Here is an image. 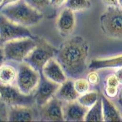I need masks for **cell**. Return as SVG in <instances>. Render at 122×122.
I'll use <instances>...</instances> for the list:
<instances>
[{
  "instance_id": "1",
  "label": "cell",
  "mask_w": 122,
  "mask_h": 122,
  "mask_svg": "<svg viewBox=\"0 0 122 122\" xmlns=\"http://www.w3.org/2000/svg\"><path fill=\"white\" fill-rule=\"evenodd\" d=\"M89 46L86 39L76 36L68 39L57 50L56 59L71 79L80 78L87 67Z\"/></svg>"
},
{
  "instance_id": "2",
  "label": "cell",
  "mask_w": 122,
  "mask_h": 122,
  "mask_svg": "<svg viewBox=\"0 0 122 122\" xmlns=\"http://www.w3.org/2000/svg\"><path fill=\"white\" fill-rule=\"evenodd\" d=\"M0 13L15 23L26 28L38 24L43 17L42 13L29 6L25 0L4 6Z\"/></svg>"
},
{
  "instance_id": "3",
  "label": "cell",
  "mask_w": 122,
  "mask_h": 122,
  "mask_svg": "<svg viewBox=\"0 0 122 122\" xmlns=\"http://www.w3.org/2000/svg\"><path fill=\"white\" fill-rule=\"evenodd\" d=\"M36 46L25 58L24 62L41 73L45 65L50 59L56 57L57 50L45 39L40 37H36Z\"/></svg>"
},
{
  "instance_id": "4",
  "label": "cell",
  "mask_w": 122,
  "mask_h": 122,
  "mask_svg": "<svg viewBox=\"0 0 122 122\" xmlns=\"http://www.w3.org/2000/svg\"><path fill=\"white\" fill-rule=\"evenodd\" d=\"M100 26L106 36L122 40V8L107 6L100 17Z\"/></svg>"
},
{
  "instance_id": "5",
  "label": "cell",
  "mask_w": 122,
  "mask_h": 122,
  "mask_svg": "<svg viewBox=\"0 0 122 122\" xmlns=\"http://www.w3.org/2000/svg\"><path fill=\"white\" fill-rule=\"evenodd\" d=\"M36 37H27L17 39L6 42L3 44L4 53L8 62L20 63L36 46Z\"/></svg>"
},
{
  "instance_id": "6",
  "label": "cell",
  "mask_w": 122,
  "mask_h": 122,
  "mask_svg": "<svg viewBox=\"0 0 122 122\" xmlns=\"http://www.w3.org/2000/svg\"><path fill=\"white\" fill-rule=\"evenodd\" d=\"M41 73L25 62L18 63L15 86L25 95L33 93L40 81Z\"/></svg>"
},
{
  "instance_id": "7",
  "label": "cell",
  "mask_w": 122,
  "mask_h": 122,
  "mask_svg": "<svg viewBox=\"0 0 122 122\" xmlns=\"http://www.w3.org/2000/svg\"><path fill=\"white\" fill-rule=\"evenodd\" d=\"M0 37L3 43L27 37H35L28 28L16 24L0 13Z\"/></svg>"
},
{
  "instance_id": "8",
  "label": "cell",
  "mask_w": 122,
  "mask_h": 122,
  "mask_svg": "<svg viewBox=\"0 0 122 122\" xmlns=\"http://www.w3.org/2000/svg\"><path fill=\"white\" fill-rule=\"evenodd\" d=\"M0 97L8 106H32L35 103L33 93L24 94L15 85H0Z\"/></svg>"
},
{
  "instance_id": "9",
  "label": "cell",
  "mask_w": 122,
  "mask_h": 122,
  "mask_svg": "<svg viewBox=\"0 0 122 122\" xmlns=\"http://www.w3.org/2000/svg\"><path fill=\"white\" fill-rule=\"evenodd\" d=\"M61 85L48 80L41 73V78L37 87L33 93L35 104L40 107L55 96Z\"/></svg>"
},
{
  "instance_id": "10",
  "label": "cell",
  "mask_w": 122,
  "mask_h": 122,
  "mask_svg": "<svg viewBox=\"0 0 122 122\" xmlns=\"http://www.w3.org/2000/svg\"><path fill=\"white\" fill-rule=\"evenodd\" d=\"M40 107L41 109L39 113L40 120L48 122L65 121L62 101L55 96Z\"/></svg>"
},
{
  "instance_id": "11",
  "label": "cell",
  "mask_w": 122,
  "mask_h": 122,
  "mask_svg": "<svg viewBox=\"0 0 122 122\" xmlns=\"http://www.w3.org/2000/svg\"><path fill=\"white\" fill-rule=\"evenodd\" d=\"M38 117L37 111L32 106H10L8 109L9 122H30Z\"/></svg>"
},
{
  "instance_id": "12",
  "label": "cell",
  "mask_w": 122,
  "mask_h": 122,
  "mask_svg": "<svg viewBox=\"0 0 122 122\" xmlns=\"http://www.w3.org/2000/svg\"><path fill=\"white\" fill-rule=\"evenodd\" d=\"M73 12L65 7L61 10L56 20V27L60 35L67 37L72 33L75 27V16Z\"/></svg>"
},
{
  "instance_id": "13",
  "label": "cell",
  "mask_w": 122,
  "mask_h": 122,
  "mask_svg": "<svg viewBox=\"0 0 122 122\" xmlns=\"http://www.w3.org/2000/svg\"><path fill=\"white\" fill-rule=\"evenodd\" d=\"M42 73L46 79L61 85L67 80V75L58 62L54 58L45 65Z\"/></svg>"
},
{
  "instance_id": "14",
  "label": "cell",
  "mask_w": 122,
  "mask_h": 122,
  "mask_svg": "<svg viewBox=\"0 0 122 122\" xmlns=\"http://www.w3.org/2000/svg\"><path fill=\"white\" fill-rule=\"evenodd\" d=\"M63 109L65 121L81 122L84 121L85 116L89 109L85 107L76 100L67 102V104L63 107Z\"/></svg>"
},
{
  "instance_id": "15",
  "label": "cell",
  "mask_w": 122,
  "mask_h": 122,
  "mask_svg": "<svg viewBox=\"0 0 122 122\" xmlns=\"http://www.w3.org/2000/svg\"><path fill=\"white\" fill-rule=\"evenodd\" d=\"M122 68V55L107 58H98L92 60L89 68L92 70H98L109 68Z\"/></svg>"
},
{
  "instance_id": "16",
  "label": "cell",
  "mask_w": 122,
  "mask_h": 122,
  "mask_svg": "<svg viewBox=\"0 0 122 122\" xmlns=\"http://www.w3.org/2000/svg\"><path fill=\"white\" fill-rule=\"evenodd\" d=\"M79 96V95L75 90L73 81L71 79H67L64 83L61 84L55 94L56 97L66 103L76 101Z\"/></svg>"
},
{
  "instance_id": "17",
  "label": "cell",
  "mask_w": 122,
  "mask_h": 122,
  "mask_svg": "<svg viewBox=\"0 0 122 122\" xmlns=\"http://www.w3.org/2000/svg\"><path fill=\"white\" fill-rule=\"evenodd\" d=\"M102 106H103V122H120L122 117L116 107L110 101L106 96L101 95Z\"/></svg>"
},
{
  "instance_id": "18",
  "label": "cell",
  "mask_w": 122,
  "mask_h": 122,
  "mask_svg": "<svg viewBox=\"0 0 122 122\" xmlns=\"http://www.w3.org/2000/svg\"><path fill=\"white\" fill-rule=\"evenodd\" d=\"M17 76V67L6 62L0 67V85H15Z\"/></svg>"
},
{
  "instance_id": "19",
  "label": "cell",
  "mask_w": 122,
  "mask_h": 122,
  "mask_svg": "<svg viewBox=\"0 0 122 122\" xmlns=\"http://www.w3.org/2000/svg\"><path fill=\"white\" fill-rule=\"evenodd\" d=\"M86 122H103V106L101 97L97 102L88 109L84 118Z\"/></svg>"
},
{
  "instance_id": "20",
  "label": "cell",
  "mask_w": 122,
  "mask_h": 122,
  "mask_svg": "<svg viewBox=\"0 0 122 122\" xmlns=\"http://www.w3.org/2000/svg\"><path fill=\"white\" fill-rule=\"evenodd\" d=\"M98 99V93L97 92L91 91L79 95L77 101L85 107L89 109L97 102Z\"/></svg>"
},
{
  "instance_id": "21",
  "label": "cell",
  "mask_w": 122,
  "mask_h": 122,
  "mask_svg": "<svg viewBox=\"0 0 122 122\" xmlns=\"http://www.w3.org/2000/svg\"><path fill=\"white\" fill-rule=\"evenodd\" d=\"M65 7L72 10L73 12L86 10L91 7L90 0H67Z\"/></svg>"
},
{
  "instance_id": "22",
  "label": "cell",
  "mask_w": 122,
  "mask_h": 122,
  "mask_svg": "<svg viewBox=\"0 0 122 122\" xmlns=\"http://www.w3.org/2000/svg\"><path fill=\"white\" fill-rule=\"evenodd\" d=\"M25 1L29 6L36 9L42 14L50 6H51L50 0H25Z\"/></svg>"
},
{
  "instance_id": "23",
  "label": "cell",
  "mask_w": 122,
  "mask_h": 122,
  "mask_svg": "<svg viewBox=\"0 0 122 122\" xmlns=\"http://www.w3.org/2000/svg\"><path fill=\"white\" fill-rule=\"evenodd\" d=\"M74 87L76 92L79 95H83L89 92L90 88V84L87 79L84 78H77L73 81Z\"/></svg>"
},
{
  "instance_id": "24",
  "label": "cell",
  "mask_w": 122,
  "mask_h": 122,
  "mask_svg": "<svg viewBox=\"0 0 122 122\" xmlns=\"http://www.w3.org/2000/svg\"><path fill=\"white\" fill-rule=\"evenodd\" d=\"M9 106L0 97V121H8Z\"/></svg>"
},
{
  "instance_id": "25",
  "label": "cell",
  "mask_w": 122,
  "mask_h": 122,
  "mask_svg": "<svg viewBox=\"0 0 122 122\" xmlns=\"http://www.w3.org/2000/svg\"><path fill=\"white\" fill-rule=\"evenodd\" d=\"M87 79L89 84L92 86H96L100 82V76L95 70H93L89 73L87 76Z\"/></svg>"
},
{
  "instance_id": "26",
  "label": "cell",
  "mask_w": 122,
  "mask_h": 122,
  "mask_svg": "<svg viewBox=\"0 0 122 122\" xmlns=\"http://www.w3.org/2000/svg\"><path fill=\"white\" fill-rule=\"evenodd\" d=\"M104 93L107 98H114L117 96L118 93V87H111L106 86L104 88Z\"/></svg>"
},
{
  "instance_id": "27",
  "label": "cell",
  "mask_w": 122,
  "mask_h": 122,
  "mask_svg": "<svg viewBox=\"0 0 122 122\" xmlns=\"http://www.w3.org/2000/svg\"><path fill=\"white\" fill-rule=\"evenodd\" d=\"M118 80L115 75H111L107 76L106 80V86L111 87H118L119 85Z\"/></svg>"
},
{
  "instance_id": "28",
  "label": "cell",
  "mask_w": 122,
  "mask_h": 122,
  "mask_svg": "<svg viewBox=\"0 0 122 122\" xmlns=\"http://www.w3.org/2000/svg\"><path fill=\"white\" fill-rule=\"evenodd\" d=\"M67 0H50V5L54 8H59L65 4Z\"/></svg>"
},
{
  "instance_id": "29",
  "label": "cell",
  "mask_w": 122,
  "mask_h": 122,
  "mask_svg": "<svg viewBox=\"0 0 122 122\" xmlns=\"http://www.w3.org/2000/svg\"><path fill=\"white\" fill-rule=\"evenodd\" d=\"M7 62L3 46H0V67Z\"/></svg>"
},
{
  "instance_id": "30",
  "label": "cell",
  "mask_w": 122,
  "mask_h": 122,
  "mask_svg": "<svg viewBox=\"0 0 122 122\" xmlns=\"http://www.w3.org/2000/svg\"><path fill=\"white\" fill-rule=\"evenodd\" d=\"M103 4L107 6H118V0H101Z\"/></svg>"
},
{
  "instance_id": "31",
  "label": "cell",
  "mask_w": 122,
  "mask_h": 122,
  "mask_svg": "<svg viewBox=\"0 0 122 122\" xmlns=\"http://www.w3.org/2000/svg\"><path fill=\"white\" fill-rule=\"evenodd\" d=\"M114 75L116 76L119 84H122V68H117V70L115 71Z\"/></svg>"
},
{
  "instance_id": "32",
  "label": "cell",
  "mask_w": 122,
  "mask_h": 122,
  "mask_svg": "<svg viewBox=\"0 0 122 122\" xmlns=\"http://www.w3.org/2000/svg\"><path fill=\"white\" fill-rule=\"evenodd\" d=\"M18 1H20V0H4V4H3V7H4V6H7V5H9V4L16 3V2ZM3 7H2V8H3Z\"/></svg>"
},
{
  "instance_id": "33",
  "label": "cell",
  "mask_w": 122,
  "mask_h": 122,
  "mask_svg": "<svg viewBox=\"0 0 122 122\" xmlns=\"http://www.w3.org/2000/svg\"><path fill=\"white\" fill-rule=\"evenodd\" d=\"M119 103L122 106V90L120 94V97H119Z\"/></svg>"
},
{
  "instance_id": "34",
  "label": "cell",
  "mask_w": 122,
  "mask_h": 122,
  "mask_svg": "<svg viewBox=\"0 0 122 122\" xmlns=\"http://www.w3.org/2000/svg\"><path fill=\"white\" fill-rule=\"evenodd\" d=\"M4 0H0V10L1 9V8L3 7V4H4Z\"/></svg>"
},
{
  "instance_id": "35",
  "label": "cell",
  "mask_w": 122,
  "mask_h": 122,
  "mask_svg": "<svg viewBox=\"0 0 122 122\" xmlns=\"http://www.w3.org/2000/svg\"><path fill=\"white\" fill-rule=\"evenodd\" d=\"M118 5L120 7L122 8V0H118Z\"/></svg>"
},
{
  "instance_id": "36",
  "label": "cell",
  "mask_w": 122,
  "mask_h": 122,
  "mask_svg": "<svg viewBox=\"0 0 122 122\" xmlns=\"http://www.w3.org/2000/svg\"><path fill=\"white\" fill-rule=\"evenodd\" d=\"M3 44H4V43H3L1 39V37H0V46H3Z\"/></svg>"
}]
</instances>
